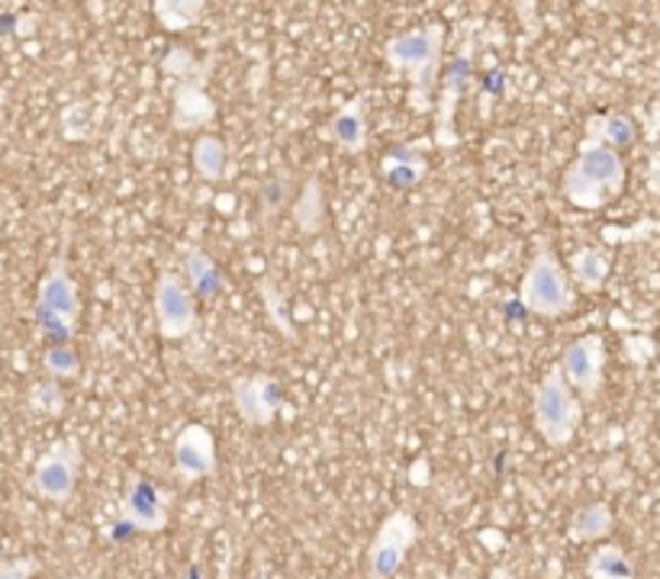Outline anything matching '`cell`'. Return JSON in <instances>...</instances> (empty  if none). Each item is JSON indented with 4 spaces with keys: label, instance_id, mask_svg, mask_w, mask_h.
Returning a JSON list of instances; mask_svg holds the SVG:
<instances>
[{
    "label": "cell",
    "instance_id": "1",
    "mask_svg": "<svg viewBox=\"0 0 660 579\" xmlns=\"http://www.w3.org/2000/svg\"><path fill=\"white\" fill-rule=\"evenodd\" d=\"M81 316V299H78V284L68 271L65 248L52 258L49 271L42 274L39 290H36V325L42 335L52 338V345H68L75 335Z\"/></svg>",
    "mask_w": 660,
    "mask_h": 579
},
{
    "label": "cell",
    "instance_id": "2",
    "mask_svg": "<svg viewBox=\"0 0 660 579\" xmlns=\"http://www.w3.org/2000/svg\"><path fill=\"white\" fill-rule=\"evenodd\" d=\"M622 184H625V162L615 149L606 145H580L576 162L564 175L567 200L583 209L602 206L606 196L622 191Z\"/></svg>",
    "mask_w": 660,
    "mask_h": 579
},
{
    "label": "cell",
    "instance_id": "3",
    "mask_svg": "<svg viewBox=\"0 0 660 579\" xmlns=\"http://www.w3.org/2000/svg\"><path fill=\"white\" fill-rule=\"evenodd\" d=\"M519 303L532 312V316H542V319H558L564 316L567 309L576 303V293H573V281L561 268V261L551 255L548 245H542L522 278V290H519Z\"/></svg>",
    "mask_w": 660,
    "mask_h": 579
},
{
    "label": "cell",
    "instance_id": "4",
    "mask_svg": "<svg viewBox=\"0 0 660 579\" xmlns=\"http://www.w3.org/2000/svg\"><path fill=\"white\" fill-rule=\"evenodd\" d=\"M580 419H583L580 396L564 381L561 368L555 364L545 374V381L538 384V389H535V428H538V435H542L545 445L564 448V445L573 441Z\"/></svg>",
    "mask_w": 660,
    "mask_h": 579
},
{
    "label": "cell",
    "instance_id": "5",
    "mask_svg": "<svg viewBox=\"0 0 660 579\" xmlns=\"http://www.w3.org/2000/svg\"><path fill=\"white\" fill-rule=\"evenodd\" d=\"M175 496L165 492L158 483L145 480L139 474L126 477V489L119 499V525L116 535H132V531H162L168 525Z\"/></svg>",
    "mask_w": 660,
    "mask_h": 579
},
{
    "label": "cell",
    "instance_id": "6",
    "mask_svg": "<svg viewBox=\"0 0 660 579\" xmlns=\"http://www.w3.org/2000/svg\"><path fill=\"white\" fill-rule=\"evenodd\" d=\"M442 39H445V29L439 23L432 26H422V29H409V33H399L386 42L383 55L393 68H403L412 75L416 81V91H426L432 85V75L439 68V49H442Z\"/></svg>",
    "mask_w": 660,
    "mask_h": 579
},
{
    "label": "cell",
    "instance_id": "7",
    "mask_svg": "<svg viewBox=\"0 0 660 579\" xmlns=\"http://www.w3.org/2000/svg\"><path fill=\"white\" fill-rule=\"evenodd\" d=\"M155 322L162 338H188L196 329V296L185 274L162 271L155 281Z\"/></svg>",
    "mask_w": 660,
    "mask_h": 579
},
{
    "label": "cell",
    "instance_id": "8",
    "mask_svg": "<svg viewBox=\"0 0 660 579\" xmlns=\"http://www.w3.org/2000/svg\"><path fill=\"white\" fill-rule=\"evenodd\" d=\"M81 471V445L78 441H55L33 471V489L52 502H65L75 492Z\"/></svg>",
    "mask_w": 660,
    "mask_h": 579
},
{
    "label": "cell",
    "instance_id": "9",
    "mask_svg": "<svg viewBox=\"0 0 660 579\" xmlns=\"http://www.w3.org/2000/svg\"><path fill=\"white\" fill-rule=\"evenodd\" d=\"M564 381L573 389L576 396L583 399H593L602 386V371H606V345L599 335H583L576 342H570L558 361Z\"/></svg>",
    "mask_w": 660,
    "mask_h": 579
},
{
    "label": "cell",
    "instance_id": "10",
    "mask_svg": "<svg viewBox=\"0 0 660 579\" xmlns=\"http://www.w3.org/2000/svg\"><path fill=\"white\" fill-rule=\"evenodd\" d=\"M175 474L181 483L206 480L216 474V438L206 425L190 422L175 441Z\"/></svg>",
    "mask_w": 660,
    "mask_h": 579
},
{
    "label": "cell",
    "instance_id": "11",
    "mask_svg": "<svg viewBox=\"0 0 660 579\" xmlns=\"http://www.w3.org/2000/svg\"><path fill=\"white\" fill-rule=\"evenodd\" d=\"M232 402L236 412L249 422V425H271L281 412V386L268 374H255V377H242L232 386Z\"/></svg>",
    "mask_w": 660,
    "mask_h": 579
},
{
    "label": "cell",
    "instance_id": "12",
    "mask_svg": "<svg viewBox=\"0 0 660 579\" xmlns=\"http://www.w3.org/2000/svg\"><path fill=\"white\" fill-rule=\"evenodd\" d=\"M416 541V522L403 512L390 515L378 531V541L371 548V577L386 579L393 577L403 564L406 548Z\"/></svg>",
    "mask_w": 660,
    "mask_h": 579
},
{
    "label": "cell",
    "instance_id": "13",
    "mask_svg": "<svg viewBox=\"0 0 660 579\" xmlns=\"http://www.w3.org/2000/svg\"><path fill=\"white\" fill-rule=\"evenodd\" d=\"M329 136L342 152H365L368 145V103L361 97L348 100L329 123Z\"/></svg>",
    "mask_w": 660,
    "mask_h": 579
},
{
    "label": "cell",
    "instance_id": "14",
    "mask_svg": "<svg viewBox=\"0 0 660 579\" xmlns=\"http://www.w3.org/2000/svg\"><path fill=\"white\" fill-rule=\"evenodd\" d=\"M380 171H383V178H386L390 188L409 191V188H416V184L426 178L429 162H426V155L416 152V149H393V152L383 158Z\"/></svg>",
    "mask_w": 660,
    "mask_h": 579
},
{
    "label": "cell",
    "instance_id": "15",
    "mask_svg": "<svg viewBox=\"0 0 660 579\" xmlns=\"http://www.w3.org/2000/svg\"><path fill=\"white\" fill-rule=\"evenodd\" d=\"M635 142V123L622 113H606V116H593L589 129H586V142L583 145H606V149H625Z\"/></svg>",
    "mask_w": 660,
    "mask_h": 579
},
{
    "label": "cell",
    "instance_id": "16",
    "mask_svg": "<svg viewBox=\"0 0 660 579\" xmlns=\"http://www.w3.org/2000/svg\"><path fill=\"white\" fill-rule=\"evenodd\" d=\"M185 281L193 290L196 299H213L226 290V278L219 274V268L213 265V258L200 248H193L185 261Z\"/></svg>",
    "mask_w": 660,
    "mask_h": 579
},
{
    "label": "cell",
    "instance_id": "17",
    "mask_svg": "<svg viewBox=\"0 0 660 579\" xmlns=\"http://www.w3.org/2000/svg\"><path fill=\"white\" fill-rule=\"evenodd\" d=\"M216 106L200 91V85H181L175 94V126L178 129H196L213 119Z\"/></svg>",
    "mask_w": 660,
    "mask_h": 579
},
{
    "label": "cell",
    "instance_id": "18",
    "mask_svg": "<svg viewBox=\"0 0 660 579\" xmlns=\"http://www.w3.org/2000/svg\"><path fill=\"white\" fill-rule=\"evenodd\" d=\"M570 278L586 290H599L609 278V261L596 248H580L570 261Z\"/></svg>",
    "mask_w": 660,
    "mask_h": 579
},
{
    "label": "cell",
    "instance_id": "19",
    "mask_svg": "<svg viewBox=\"0 0 660 579\" xmlns=\"http://www.w3.org/2000/svg\"><path fill=\"white\" fill-rule=\"evenodd\" d=\"M226 145L216 136H200L193 145V168L206 178V181H219L226 175Z\"/></svg>",
    "mask_w": 660,
    "mask_h": 579
},
{
    "label": "cell",
    "instance_id": "20",
    "mask_svg": "<svg viewBox=\"0 0 660 579\" xmlns=\"http://www.w3.org/2000/svg\"><path fill=\"white\" fill-rule=\"evenodd\" d=\"M609 528H612L609 509L602 502H593V505L576 512V518L570 525V535H573V541H586V538H602Z\"/></svg>",
    "mask_w": 660,
    "mask_h": 579
},
{
    "label": "cell",
    "instance_id": "21",
    "mask_svg": "<svg viewBox=\"0 0 660 579\" xmlns=\"http://www.w3.org/2000/svg\"><path fill=\"white\" fill-rule=\"evenodd\" d=\"M293 219L303 232H316L326 219V206H322V191H319V181H309L306 191L300 193L296 206H293Z\"/></svg>",
    "mask_w": 660,
    "mask_h": 579
},
{
    "label": "cell",
    "instance_id": "22",
    "mask_svg": "<svg viewBox=\"0 0 660 579\" xmlns=\"http://www.w3.org/2000/svg\"><path fill=\"white\" fill-rule=\"evenodd\" d=\"M589 577L593 579H635L629 557L619 548H599L589 561Z\"/></svg>",
    "mask_w": 660,
    "mask_h": 579
},
{
    "label": "cell",
    "instance_id": "23",
    "mask_svg": "<svg viewBox=\"0 0 660 579\" xmlns=\"http://www.w3.org/2000/svg\"><path fill=\"white\" fill-rule=\"evenodd\" d=\"M203 3H155L158 20L165 23V29H188L200 16H203Z\"/></svg>",
    "mask_w": 660,
    "mask_h": 579
},
{
    "label": "cell",
    "instance_id": "24",
    "mask_svg": "<svg viewBox=\"0 0 660 579\" xmlns=\"http://www.w3.org/2000/svg\"><path fill=\"white\" fill-rule=\"evenodd\" d=\"M46 371L52 377H75L78 374V358L68 345H52L46 355Z\"/></svg>",
    "mask_w": 660,
    "mask_h": 579
},
{
    "label": "cell",
    "instance_id": "25",
    "mask_svg": "<svg viewBox=\"0 0 660 579\" xmlns=\"http://www.w3.org/2000/svg\"><path fill=\"white\" fill-rule=\"evenodd\" d=\"M0 579H26V567H10L0 561Z\"/></svg>",
    "mask_w": 660,
    "mask_h": 579
}]
</instances>
